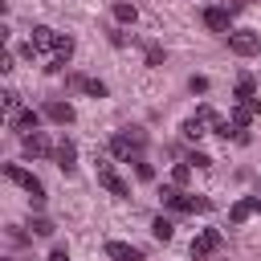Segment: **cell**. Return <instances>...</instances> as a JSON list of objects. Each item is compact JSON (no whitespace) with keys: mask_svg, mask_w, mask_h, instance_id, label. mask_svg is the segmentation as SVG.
I'll use <instances>...</instances> for the list:
<instances>
[{"mask_svg":"<svg viewBox=\"0 0 261 261\" xmlns=\"http://www.w3.org/2000/svg\"><path fill=\"white\" fill-rule=\"evenodd\" d=\"M147 65H163V49L159 45H147Z\"/></svg>","mask_w":261,"mask_h":261,"instance_id":"obj_27","label":"cell"},{"mask_svg":"<svg viewBox=\"0 0 261 261\" xmlns=\"http://www.w3.org/2000/svg\"><path fill=\"white\" fill-rule=\"evenodd\" d=\"M220 249V228H204L196 241H192V261H204V257H212Z\"/></svg>","mask_w":261,"mask_h":261,"instance_id":"obj_7","label":"cell"},{"mask_svg":"<svg viewBox=\"0 0 261 261\" xmlns=\"http://www.w3.org/2000/svg\"><path fill=\"white\" fill-rule=\"evenodd\" d=\"M33 237H53V220H45V216H33Z\"/></svg>","mask_w":261,"mask_h":261,"instance_id":"obj_22","label":"cell"},{"mask_svg":"<svg viewBox=\"0 0 261 261\" xmlns=\"http://www.w3.org/2000/svg\"><path fill=\"white\" fill-rule=\"evenodd\" d=\"M98 184L110 192V196H130V184L114 171V163H106V159H98Z\"/></svg>","mask_w":261,"mask_h":261,"instance_id":"obj_5","label":"cell"},{"mask_svg":"<svg viewBox=\"0 0 261 261\" xmlns=\"http://www.w3.org/2000/svg\"><path fill=\"white\" fill-rule=\"evenodd\" d=\"M106 257L110 261H143V249H135L126 241H106Z\"/></svg>","mask_w":261,"mask_h":261,"instance_id":"obj_9","label":"cell"},{"mask_svg":"<svg viewBox=\"0 0 261 261\" xmlns=\"http://www.w3.org/2000/svg\"><path fill=\"white\" fill-rule=\"evenodd\" d=\"M82 90H86L90 98H106V82H98V77H86V82H82Z\"/></svg>","mask_w":261,"mask_h":261,"instance_id":"obj_21","label":"cell"},{"mask_svg":"<svg viewBox=\"0 0 261 261\" xmlns=\"http://www.w3.org/2000/svg\"><path fill=\"white\" fill-rule=\"evenodd\" d=\"M228 49L237 57H253V53H261V37L249 29H237V33H228Z\"/></svg>","mask_w":261,"mask_h":261,"instance_id":"obj_6","label":"cell"},{"mask_svg":"<svg viewBox=\"0 0 261 261\" xmlns=\"http://www.w3.org/2000/svg\"><path fill=\"white\" fill-rule=\"evenodd\" d=\"M20 151H24V159H49V155H57V147L49 143V135H45V130L24 135V139H20Z\"/></svg>","mask_w":261,"mask_h":261,"instance_id":"obj_4","label":"cell"},{"mask_svg":"<svg viewBox=\"0 0 261 261\" xmlns=\"http://www.w3.org/2000/svg\"><path fill=\"white\" fill-rule=\"evenodd\" d=\"M151 232H155V241H171V232H175V224H171L167 216H155V220H151Z\"/></svg>","mask_w":261,"mask_h":261,"instance_id":"obj_18","label":"cell"},{"mask_svg":"<svg viewBox=\"0 0 261 261\" xmlns=\"http://www.w3.org/2000/svg\"><path fill=\"white\" fill-rule=\"evenodd\" d=\"M196 118H200V122H204V126H216V122H220V118H216V110H212V106H200V110H196Z\"/></svg>","mask_w":261,"mask_h":261,"instance_id":"obj_25","label":"cell"},{"mask_svg":"<svg viewBox=\"0 0 261 261\" xmlns=\"http://www.w3.org/2000/svg\"><path fill=\"white\" fill-rule=\"evenodd\" d=\"M110 12H114V20H118V24H135V20H139V12H135V4H130V0H114V8H110Z\"/></svg>","mask_w":261,"mask_h":261,"instance_id":"obj_16","label":"cell"},{"mask_svg":"<svg viewBox=\"0 0 261 261\" xmlns=\"http://www.w3.org/2000/svg\"><path fill=\"white\" fill-rule=\"evenodd\" d=\"M159 196H163V208H171V212H208V208H212L208 196H188V192H179L175 184L163 188Z\"/></svg>","mask_w":261,"mask_h":261,"instance_id":"obj_2","label":"cell"},{"mask_svg":"<svg viewBox=\"0 0 261 261\" xmlns=\"http://www.w3.org/2000/svg\"><path fill=\"white\" fill-rule=\"evenodd\" d=\"M188 86H192V94H204V90H208V77H192Z\"/></svg>","mask_w":261,"mask_h":261,"instance_id":"obj_29","label":"cell"},{"mask_svg":"<svg viewBox=\"0 0 261 261\" xmlns=\"http://www.w3.org/2000/svg\"><path fill=\"white\" fill-rule=\"evenodd\" d=\"M0 102H4V110H8V114H16V110H20V94H16V90H4V94H0Z\"/></svg>","mask_w":261,"mask_h":261,"instance_id":"obj_24","label":"cell"},{"mask_svg":"<svg viewBox=\"0 0 261 261\" xmlns=\"http://www.w3.org/2000/svg\"><path fill=\"white\" fill-rule=\"evenodd\" d=\"M143 143H147V135H143L139 126L118 130V135L110 139V155H118V159H143Z\"/></svg>","mask_w":261,"mask_h":261,"instance_id":"obj_3","label":"cell"},{"mask_svg":"<svg viewBox=\"0 0 261 261\" xmlns=\"http://www.w3.org/2000/svg\"><path fill=\"white\" fill-rule=\"evenodd\" d=\"M188 179H192V163H175V167H171V184H175V188H184Z\"/></svg>","mask_w":261,"mask_h":261,"instance_id":"obj_20","label":"cell"},{"mask_svg":"<svg viewBox=\"0 0 261 261\" xmlns=\"http://www.w3.org/2000/svg\"><path fill=\"white\" fill-rule=\"evenodd\" d=\"M57 167H61L65 175H73V167H77V147H73V139H61V143H57Z\"/></svg>","mask_w":261,"mask_h":261,"instance_id":"obj_11","label":"cell"},{"mask_svg":"<svg viewBox=\"0 0 261 261\" xmlns=\"http://www.w3.org/2000/svg\"><path fill=\"white\" fill-rule=\"evenodd\" d=\"M253 90H257V86H253V77H241L232 94H237V102H245V98H253Z\"/></svg>","mask_w":261,"mask_h":261,"instance_id":"obj_23","label":"cell"},{"mask_svg":"<svg viewBox=\"0 0 261 261\" xmlns=\"http://www.w3.org/2000/svg\"><path fill=\"white\" fill-rule=\"evenodd\" d=\"M57 37H61V33H53L49 24H37L29 41H33V49H37V53H45V49H57Z\"/></svg>","mask_w":261,"mask_h":261,"instance_id":"obj_12","label":"cell"},{"mask_svg":"<svg viewBox=\"0 0 261 261\" xmlns=\"http://www.w3.org/2000/svg\"><path fill=\"white\" fill-rule=\"evenodd\" d=\"M135 175H139V179H155V167H151L147 159H135Z\"/></svg>","mask_w":261,"mask_h":261,"instance_id":"obj_26","label":"cell"},{"mask_svg":"<svg viewBox=\"0 0 261 261\" xmlns=\"http://www.w3.org/2000/svg\"><path fill=\"white\" fill-rule=\"evenodd\" d=\"M53 57H61V61H69V57H73V37H69V33H61V37H57Z\"/></svg>","mask_w":261,"mask_h":261,"instance_id":"obj_19","label":"cell"},{"mask_svg":"<svg viewBox=\"0 0 261 261\" xmlns=\"http://www.w3.org/2000/svg\"><path fill=\"white\" fill-rule=\"evenodd\" d=\"M8 126H12V130L24 139V135H33V130L41 126V114H37V110H16V114L8 118Z\"/></svg>","mask_w":261,"mask_h":261,"instance_id":"obj_8","label":"cell"},{"mask_svg":"<svg viewBox=\"0 0 261 261\" xmlns=\"http://www.w3.org/2000/svg\"><path fill=\"white\" fill-rule=\"evenodd\" d=\"M257 114H261V98H245V102H237L232 122H237V126H245V122H253Z\"/></svg>","mask_w":261,"mask_h":261,"instance_id":"obj_13","label":"cell"},{"mask_svg":"<svg viewBox=\"0 0 261 261\" xmlns=\"http://www.w3.org/2000/svg\"><path fill=\"white\" fill-rule=\"evenodd\" d=\"M253 212H257V196H245V200H237V204L228 208V220H232V224H245Z\"/></svg>","mask_w":261,"mask_h":261,"instance_id":"obj_15","label":"cell"},{"mask_svg":"<svg viewBox=\"0 0 261 261\" xmlns=\"http://www.w3.org/2000/svg\"><path fill=\"white\" fill-rule=\"evenodd\" d=\"M49 261H69V253H65V249H61V245H57V249H53V253H49Z\"/></svg>","mask_w":261,"mask_h":261,"instance_id":"obj_30","label":"cell"},{"mask_svg":"<svg viewBox=\"0 0 261 261\" xmlns=\"http://www.w3.org/2000/svg\"><path fill=\"white\" fill-rule=\"evenodd\" d=\"M257 212H261V196H257Z\"/></svg>","mask_w":261,"mask_h":261,"instance_id":"obj_32","label":"cell"},{"mask_svg":"<svg viewBox=\"0 0 261 261\" xmlns=\"http://www.w3.org/2000/svg\"><path fill=\"white\" fill-rule=\"evenodd\" d=\"M188 163H192V167H212V159H208V155H204V151H196V155H192V159H188Z\"/></svg>","mask_w":261,"mask_h":261,"instance_id":"obj_28","label":"cell"},{"mask_svg":"<svg viewBox=\"0 0 261 261\" xmlns=\"http://www.w3.org/2000/svg\"><path fill=\"white\" fill-rule=\"evenodd\" d=\"M224 8H228V12H237V8H245V0H224Z\"/></svg>","mask_w":261,"mask_h":261,"instance_id":"obj_31","label":"cell"},{"mask_svg":"<svg viewBox=\"0 0 261 261\" xmlns=\"http://www.w3.org/2000/svg\"><path fill=\"white\" fill-rule=\"evenodd\" d=\"M179 130H184V139H192V143H200V139L208 135V130H204V122H200L196 114H192V118H184V126H179Z\"/></svg>","mask_w":261,"mask_h":261,"instance_id":"obj_17","label":"cell"},{"mask_svg":"<svg viewBox=\"0 0 261 261\" xmlns=\"http://www.w3.org/2000/svg\"><path fill=\"white\" fill-rule=\"evenodd\" d=\"M45 118H53V122L69 126V122H73V106H69V102H61V98H53V102H45Z\"/></svg>","mask_w":261,"mask_h":261,"instance_id":"obj_14","label":"cell"},{"mask_svg":"<svg viewBox=\"0 0 261 261\" xmlns=\"http://www.w3.org/2000/svg\"><path fill=\"white\" fill-rule=\"evenodd\" d=\"M200 16H204V24H208L212 33H228V8H220V4H208Z\"/></svg>","mask_w":261,"mask_h":261,"instance_id":"obj_10","label":"cell"},{"mask_svg":"<svg viewBox=\"0 0 261 261\" xmlns=\"http://www.w3.org/2000/svg\"><path fill=\"white\" fill-rule=\"evenodd\" d=\"M4 179H8V184H16V188H24V192H29V200H33V208H41V204H45V184H41L33 171H24L20 163H4Z\"/></svg>","mask_w":261,"mask_h":261,"instance_id":"obj_1","label":"cell"}]
</instances>
